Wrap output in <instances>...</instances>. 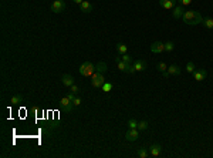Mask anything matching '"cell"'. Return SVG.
I'll use <instances>...</instances> for the list:
<instances>
[{"label":"cell","instance_id":"cell-20","mask_svg":"<svg viewBox=\"0 0 213 158\" xmlns=\"http://www.w3.org/2000/svg\"><path fill=\"white\" fill-rule=\"evenodd\" d=\"M116 50H118V53H119V54L122 56V54H125V53H127L128 47L125 46L124 43H118V44H116Z\"/></svg>","mask_w":213,"mask_h":158},{"label":"cell","instance_id":"cell-35","mask_svg":"<svg viewBox=\"0 0 213 158\" xmlns=\"http://www.w3.org/2000/svg\"><path fill=\"white\" fill-rule=\"evenodd\" d=\"M163 77H165V79H168V77H169V73H168V71H163Z\"/></svg>","mask_w":213,"mask_h":158},{"label":"cell","instance_id":"cell-1","mask_svg":"<svg viewBox=\"0 0 213 158\" xmlns=\"http://www.w3.org/2000/svg\"><path fill=\"white\" fill-rule=\"evenodd\" d=\"M182 20H183L186 24L196 26V24L202 23L203 17H202V14H200L199 12H196V10H186L185 14H183V17H182Z\"/></svg>","mask_w":213,"mask_h":158},{"label":"cell","instance_id":"cell-31","mask_svg":"<svg viewBox=\"0 0 213 158\" xmlns=\"http://www.w3.org/2000/svg\"><path fill=\"white\" fill-rule=\"evenodd\" d=\"M178 1H179V4H182V6H187V4L192 3V0H178Z\"/></svg>","mask_w":213,"mask_h":158},{"label":"cell","instance_id":"cell-27","mask_svg":"<svg viewBox=\"0 0 213 158\" xmlns=\"http://www.w3.org/2000/svg\"><path fill=\"white\" fill-rule=\"evenodd\" d=\"M128 127L129 128H138V121L135 118H129L128 120Z\"/></svg>","mask_w":213,"mask_h":158},{"label":"cell","instance_id":"cell-18","mask_svg":"<svg viewBox=\"0 0 213 158\" xmlns=\"http://www.w3.org/2000/svg\"><path fill=\"white\" fill-rule=\"evenodd\" d=\"M21 101H23V96L17 94V96H13V97H12V100H10V104H12V105H17V104H20Z\"/></svg>","mask_w":213,"mask_h":158},{"label":"cell","instance_id":"cell-4","mask_svg":"<svg viewBox=\"0 0 213 158\" xmlns=\"http://www.w3.org/2000/svg\"><path fill=\"white\" fill-rule=\"evenodd\" d=\"M51 12L53 13H63L65 10V3L63 0H54V3L51 4Z\"/></svg>","mask_w":213,"mask_h":158},{"label":"cell","instance_id":"cell-2","mask_svg":"<svg viewBox=\"0 0 213 158\" xmlns=\"http://www.w3.org/2000/svg\"><path fill=\"white\" fill-rule=\"evenodd\" d=\"M78 71H80L81 76H84V77H91V76L95 73V66H94L92 63H90V61H85V63H83V64L80 66Z\"/></svg>","mask_w":213,"mask_h":158},{"label":"cell","instance_id":"cell-16","mask_svg":"<svg viewBox=\"0 0 213 158\" xmlns=\"http://www.w3.org/2000/svg\"><path fill=\"white\" fill-rule=\"evenodd\" d=\"M168 73L172 74V76H179V74H181V68L176 66V64H172V66L168 67Z\"/></svg>","mask_w":213,"mask_h":158},{"label":"cell","instance_id":"cell-32","mask_svg":"<svg viewBox=\"0 0 213 158\" xmlns=\"http://www.w3.org/2000/svg\"><path fill=\"white\" fill-rule=\"evenodd\" d=\"M72 103H74V105H75V107H78V105H81V103H83V101H81V98H80V97H75Z\"/></svg>","mask_w":213,"mask_h":158},{"label":"cell","instance_id":"cell-6","mask_svg":"<svg viewBox=\"0 0 213 158\" xmlns=\"http://www.w3.org/2000/svg\"><path fill=\"white\" fill-rule=\"evenodd\" d=\"M139 137V130L138 128H129L127 134H125V138L128 140V141H136Z\"/></svg>","mask_w":213,"mask_h":158},{"label":"cell","instance_id":"cell-9","mask_svg":"<svg viewBox=\"0 0 213 158\" xmlns=\"http://www.w3.org/2000/svg\"><path fill=\"white\" fill-rule=\"evenodd\" d=\"M176 1H178V0H159V4H161V7L165 9V10H172V9L176 6Z\"/></svg>","mask_w":213,"mask_h":158},{"label":"cell","instance_id":"cell-8","mask_svg":"<svg viewBox=\"0 0 213 158\" xmlns=\"http://www.w3.org/2000/svg\"><path fill=\"white\" fill-rule=\"evenodd\" d=\"M161 154H162L161 144H152L149 147V155H151V157H159Z\"/></svg>","mask_w":213,"mask_h":158},{"label":"cell","instance_id":"cell-13","mask_svg":"<svg viewBox=\"0 0 213 158\" xmlns=\"http://www.w3.org/2000/svg\"><path fill=\"white\" fill-rule=\"evenodd\" d=\"M80 10H81L83 13H91V12H92V4H91L88 0H84V1L80 4Z\"/></svg>","mask_w":213,"mask_h":158},{"label":"cell","instance_id":"cell-12","mask_svg":"<svg viewBox=\"0 0 213 158\" xmlns=\"http://www.w3.org/2000/svg\"><path fill=\"white\" fill-rule=\"evenodd\" d=\"M172 10H173V12H172V16H173L175 19H182L183 14H185V10H183V6H182V4L175 6Z\"/></svg>","mask_w":213,"mask_h":158},{"label":"cell","instance_id":"cell-28","mask_svg":"<svg viewBox=\"0 0 213 158\" xmlns=\"http://www.w3.org/2000/svg\"><path fill=\"white\" fill-rule=\"evenodd\" d=\"M196 68H195V64L192 63V61H187L186 63V71L187 73H193Z\"/></svg>","mask_w":213,"mask_h":158},{"label":"cell","instance_id":"cell-33","mask_svg":"<svg viewBox=\"0 0 213 158\" xmlns=\"http://www.w3.org/2000/svg\"><path fill=\"white\" fill-rule=\"evenodd\" d=\"M67 97H68V100H71V101H74V98H75V97H77V96H75V94H74V93H68V94H67Z\"/></svg>","mask_w":213,"mask_h":158},{"label":"cell","instance_id":"cell-3","mask_svg":"<svg viewBox=\"0 0 213 158\" xmlns=\"http://www.w3.org/2000/svg\"><path fill=\"white\" fill-rule=\"evenodd\" d=\"M104 83H105L104 74H101V73H94V74L91 76V86L94 87V88H101Z\"/></svg>","mask_w":213,"mask_h":158},{"label":"cell","instance_id":"cell-14","mask_svg":"<svg viewBox=\"0 0 213 158\" xmlns=\"http://www.w3.org/2000/svg\"><path fill=\"white\" fill-rule=\"evenodd\" d=\"M108 70V66H107V63H104V61H100V63H97L95 64V73H101V74H104V73Z\"/></svg>","mask_w":213,"mask_h":158},{"label":"cell","instance_id":"cell-34","mask_svg":"<svg viewBox=\"0 0 213 158\" xmlns=\"http://www.w3.org/2000/svg\"><path fill=\"white\" fill-rule=\"evenodd\" d=\"M72 1H74V3H75V4H81V3H83V1H84V0H72Z\"/></svg>","mask_w":213,"mask_h":158},{"label":"cell","instance_id":"cell-17","mask_svg":"<svg viewBox=\"0 0 213 158\" xmlns=\"http://www.w3.org/2000/svg\"><path fill=\"white\" fill-rule=\"evenodd\" d=\"M115 63H116V66H118V68L121 70V71H124L125 73V68H127V64L122 61V59L121 57H115Z\"/></svg>","mask_w":213,"mask_h":158},{"label":"cell","instance_id":"cell-23","mask_svg":"<svg viewBox=\"0 0 213 158\" xmlns=\"http://www.w3.org/2000/svg\"><path fill=\"white\" fill-rule=\"evenodd\" d=\"M156 68L159 70V71H168V64L166 63H163V61H161V63H158V66H156Z\"/></svg>","mask_w":213,"mask_h":158},{"label":"cell","instance_id":"cell-25","mask_svg":"<svg viewBox=\"0 0 213 158\" xmlns=\"http://www.w3.org/2000/svg\"><path fill=\"white\" fill-rule=\"evenodd\" d=\"M121 59H122V61L125 63V64H132V57H131V56H128L127 53H125V54H122V57H121Z\"/></svg>","mask_w":213,"mask_h":158},{"label":"cell","instance_id":"cell-11","mask_svg":"<svg viewBox=\"0 0 213 158\" xmlns=\"http://www.w3.org/2000/svg\"><path fill=\"white\" fill-rule=\"evenodd\" d=\"M61 83H63V86H65V87H71L74 84V77H72L71 74H63V76H61Z\"/></svg>","mask_w":213,"mask_h":158},{"label":"cell","instance_id":"cell-24","mask_svg":"<svg viewBox=\"0 0 213 158\" xmlns=\"http://www.w3.org/2000/svg\"><path fill=\"white\" fill-rule=\"evenodd\" d=\"M148 128V121H139L138 123V130L139 131H145Z\"/></svg>","mask_w":213,"mask_h":158},{"label":"cell","instance_id":"cell-7","mask_svg":"<svg viewBox=\"0 0 213 158\" xmlns=\"http://www.w3.org/2000/svg\"><path fill=\"white\" fill-rule=\"evenodd\" d=\"M151 51H152V53H158V54L163 53V51H165V43H161V41H154V43L151 44Z\"/></svg>","mask_w":213,"mask_h":158},{"label":"cell","instance_id":"cell-5","mask_svg":"<svg viewBox=\"0 0 213 158\" xmlns=\"http://www.w3.org/2000/svg\"><path fill=\"white\" fill-rule=\"evenodd\" d=\"M60 105H61V108H63V110H65L67 112H71V111H72V108L75 107V105H74V103H72L71 100H68V97H63V98L60 100Z\"/></svg>","mask_w":213,"mask_h":158},{"label":"cell","instance_id":"cell-26","mask_svg":"<svg viewBox=\"0 0 213 158\" xmlns=\"http://www.w3.org/2000/svg\"><path fill=\"white\" fill-rule=\"evenodd\" d=\"M173 49H175L173 41H166L165 43V51H172Z\"/></svg>","mask_w":213,"mask_h":158},{"label":"cell","instance_id":"cell-22","mask_svg":"<svg viewBox=\"0 0 213 158\" xmlns=\"http://www.w3.org/2000/svg\"><path fill=\"white\" fill-rule=\"evenodd\" d=\"M136 155L139 158H146L149 155V151L148 150H145V148H139L138 151H136Z\"/></svg>","mask_w":213,"mask_h":158},{"label":"cell","instance_id":"cell-29","mask_svg":"<svg viewBox=\"0 0 213 158\" xmlns=\"http://www.w3.org/2000/svg\"><path fill=\"white\" fill-rule=\"evenodd\" d=\"M135 67L134 64H127V68H125V73H128V74H132V73H135Z\"/></svg>","mask_w":213,"mask_h":158},{"label":"cell","instance_id":"cell-30","mask_svg":"<svg viewBox=\"0 0 213 158\" xmlns=\"http://www.w3.org/2000/svg\"><path fill=\"white\" fill-rule=\"evenodd\" d=\"M70 88H71V93H74L75 96H78V94H80V88H78V86H75V84H72V86H71Z\"/></svg>","mask_w":213,"mask_h":158},{"label":"cell","instance_id":"cell-10","mask_svg":"<svg viewBox=\"0 0 213 158\" xmlns=\"http://www.w3.org/2000/svg\"><path fill=\"white\" fill-rule=\"evenodd\" d=\"M207 76V71L205 68H199V70H195L193 71V79L196 81H203V80L206 79Z\"/></svg>","mask_w":213,"mask_h":158},{"label":"cell","instance_id":"cell-15","mask_svg":"<svg viewBox=\"0 0 213 158\" xmlns=\"http://www.w3.org/2000/svg\"><path fill=\"white\" fill-rule=\"evenodd\" d=\"M134 67H135L136 71H143L146 68V63L143 60H136L135 63H134Z\"/></svg>","mask_w":213,"mask_h":158},{"label":"cell","instance_id":"cell-19","mask_svg":"<svg viewBox=\"0 0 213 158\" xmlns=\"http://www.w3.org/2000/svg\"><path fill=\"white\" fill-rule=\"evenodd\" d=\"M202 24L206 27V29H213V19H209V17H203V20H202Z\"/></svg>","mask_w":213,"mask_h":158},{"label":"cell","instance_id":"cell-21","mask_svg":"<svg viewBox=\"0 0 213 158\" xmlns=\"http://www.w3.org/2000/svg\"><path fill=\"white\" fill-rule=\"evenodd\" d=\"M112 88H114V84H112V83H108V81H105V83L102 84V87H101V90H102L104 93L111 91Z\"/></svg>","mask_w":213,"mask_h":158}]
</instances>
